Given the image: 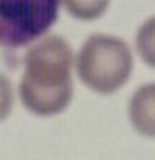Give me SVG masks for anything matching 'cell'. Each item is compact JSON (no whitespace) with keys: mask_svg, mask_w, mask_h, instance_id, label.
<instances>
[{"mask_svg":"<svg viewBox=\"0 0 155 160\" xmlns=\"http://www.w3.org/2000/svg\"><path fill=\"white\" fill-rule=\"evenodd\" d=\"M19 83V99L33 116L52 118L70 105L74 98L76 53L61 35L46 33L31 42L24 57Z\"/></svg>","mask_w":155,"mask_h":160,"instance_id":"obj_1","label":"cell"},{"mask_svg":"<svg viewBox=\"0 0 155 160\" xmlns=\"http://www.w3.org/2000/svg\"><path fill=\"white\" fill-rule=\"evenodd\" d=\"M15 107V88L8 76L0 74V122L8 120Z\"/></svg>","mask_w":155,"mask_h":160,"instance_id":"obj_7","label":"cell"},{"mask_svg":"<svg viewBox=\"0 0 155 160\" xmlns=\"http://www.w3.org/2000/svg\"><path fill=\"white\" fill-rule=\"evenodd\" d=\"M127 118L135 132L155 138V81L144 83L127 101Z\"/></svg>","mask_w":155,"mask_h":160,"instance_id":"obj_4","label":"cell"},{"mask_svg":"<svg viewBox=\"0 0 155 160\" xmlns=\"http://www.w3.org/2000/svg\"><path fill=\"white\" fill-rule=\"evenodd\" d=\"M111 0H61V8L76 20L94 22L107 13Z\"/></svg>","mask_w":155,"mask_h":160,"instance_id":"obj_5","label":"cell"},{"mask_svg":"<svg viewBox=\"0 0 155 160\" xmlns=\"http://www.w3.org/2000/svg\"><path fill=\"white\" fill-rule=\"evenodd\" d=\"M61 0H0V48L30 46L57 22Z\"/></svg>","mask_w":155,"mask_h":160,"instance_id":"obj_3","label":"cell"},{"mask_svg":"<svg viewBox=\"0 0 155 160\" xmlns=\"http://www.w3.org/2000/svg\"><path fill=\"white\" fill-rule=\"evenodd\" d=\"M133 66V50L124 39L109 33H93L78 50L74 70L89 90L111 96L127 85Z\"/></svg>","mask_w":155,"mask_h":160,"instance_id":"obj_2","label":"cell"},{"mask_svg":"<svg viewBox=\"0 0 155 160\" xmlns=\"http://www.w3.org/2000/svg\"><path fill=\"white\" fill-rule=\"evenodd\" d=\"M137 55L148 68L155 70V15L148 17L135 33Z\"/></svg>","mask_w":155,"mask_h":160,"instance_id":"obj_6","label":"cell"}]
</instances>
